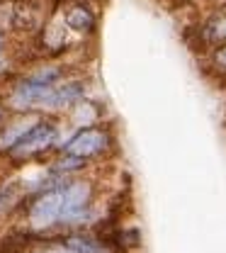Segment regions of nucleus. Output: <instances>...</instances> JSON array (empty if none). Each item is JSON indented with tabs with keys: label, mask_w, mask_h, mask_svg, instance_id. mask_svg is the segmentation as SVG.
Segmentation results:
<instances>
[{
	"label": "nucleus",
	"mask_w": 226,
	"mask_h": 253,
	"mask_svg": "<svg viewBox=\"0 0 226 253\" xmlns=\"http://www.w3.org/2000/svg\"><path fill=\"white\" fill-rule=\"evenodd\" d=\"M59 146H61V126H59V122L51 120V117H37L32 129L15 144V149L5 158L15 166H25L30 161H39L46 154L59 151Z\"/></svg>",
	"instance_id": "obj_1"
},
{
	"label": "nucleus",
	"mask_w": 226,
	"mask_h": 253,
	"mask_svg": "<svg viewBox=\"0 0 226 253\" xmlns=\"http://www.w3.org/2000/svg\"><path fill=\"white\" fill-rule=\"evenodd\" d=\"M61 207H64V188H51L25 195L17 210H22L27 217V231L37 236H49V231H56L59 226Z\"/></svg>",
	"instance_id": "obj_2"
},
{
	"label": "nucleus",
	"mask_w": 226,
	"mask_h": 253,
	"mask_svg": "<svg viewBox=\"0 0 226 253\" xmlns=\"http://www.w3.org/2000/svg\"><path fill=\"white\" fill-rule=\"evenodd\" d=\"M112 149H114V134L110 131V126H105V125L80 126V129H75L64 144L59 146V151L80 156V158H85V161L105 156Z\"/></svg>",
	"instance_id": "obj_3"
},
{
	"label": "nucleus",
	"mask_w": 226,
	"mask_h": 253,
	"mask_svg": "<svg viewBox=\"0 0 226 253\" xmlns=\"http://www.w3.org/2000/svg\"><path fill=\"white\" fill-rule=\"evenodd\" d=\"M85 97V83L83 81H68V83H59L54 85L49 95L44 97L39 112H61V110H71L73 105H78Z\"/></svg>",
	"instance_id": "obj_4"
},
{
	"label": "nucleus",
	"mask_w": 226,
	"mask_h": 253,
	"mask_svg": "<svg viewBox=\"0 0 226 253\" xmlns=\"http://www.w3.org/2000/svg\"><path fill=\"white\" fill-rule=\"evenodd\" d=\"M61 244L73 253H119V249L102 239L95 231H64L59 234Z\"/></svg>",
	"instance_id": "obj_5"
},
{
	"label": "nucleus",
	"mask_w": 226,
	"mask_h": 253,
	"mask_svg": "<svg viewBox=\"0 0 226 253\" xmlns=\"http://www.w3.org/2000/svg\"><path fill=\"white\" fill-rule=\"evenodd\" d=\"M64 22L68 30L80 32V34H90L95 32L97 17L93 12V7L85 2V0H73L64 7Z\"/></svg>",
	"instance_id": "obj_6"
},
{
	"label": "nucleus",
	"mask_w": 226,
	"mask_h": 253,
	"mask_svg": "<svg viewBox=\"0 0 226 253\" xmlns=\"http://www.w3.org/2000/svg\"><path fill=\"white\" fill-rule=\"evenodd\" d=\"M34 122H37V117L32 115H17V120H7L0 126V156H7L15 149V144L32 129Z\"/></svg>",
	"instance_id": "obj_7"
},
{
	"label": "nucleus",
	"mask_w": 226,
	"mask_h": 253,
	"mask_svg": "<svg viewBox=\"0 0 226 253\" xmlns=\"http://www.w3.org/2000/svg\"><path fill=\"white\" fill-rule=\"evenodd\" d=\"M88 166H90V161H85V158L80 156H73V154H64V151H56V156L51 161V166H49V170L51 173H56V175H61V178H75V175H80L83 170H88Z\"/></svg>",
	"instance_id": "obj_8"
},
{
	"label": "nucleus",
	"mask_w": 226,
	"mask_h": 253,
	"mask_svg": "<svg viewBox=\"0 0 226 253\" xmlns=\"http://www.w3.org/2000/svg\"><path fill=\"white\" fill-rule=\"evenodd\" d=\"M25 200V188L20 180H7L0 185V219L7 214H15L17 207Z\"/></svg>",
	"instance_id": "obj_9"
},
{
	"label": "nucleus",
	"mask_w": 226,
	"mask_h": 253,
	"mask_svg": "<svg viewBox=\"0 0 226 253\" xmlns=\"http://www.w3.org/2000/svg\"><path fill=\"white\" fill-rule=\"evenodd\" d=\"M112 244L119 249V253L124 251H134L141 246V231L136 226H127V229H117L112 234Z\"/></svg>",
	"instance_id": "obj_10"
},
{
	"label": "nucleus",
	"mask_w": 226,
	"mask_h": 253,
	"mask_svg": "<svg viewBox=\"0 0 226 253\" xmlns=\"http://www.w3.org/2000/svg\"><path fill=\"white\" fill-rule=\"evenodd\" d=\"M204 42H207V44H217V46L226 44V12L217 15V17H212V20L207 22Z\"/></svg>",
	"instance_id": "obj_11"
},
{
	"label": "nucleus",
	"mask_w": 226,
	"mask_h": 253,
	"mask_svg": "<svg viewBox=\"0 0 226 253\" xmlns=\"http://www.w3.org/2000/svg\"><path fill=\"white\" fill-rule=\"evenodd\" d=\"M30 78H34L41 85H59V81L64 78V68L61 66H41L34 73H30Z\"/></svg>",
	"instance_id": "obj_12"
},
{
	"label": "nucleus",
	"mask_w": 226,
	"mask_h": 253,
	"mask_svg": "<svg viewBox=\"0 0 226 253\" xmlns=\"http://www.w3.org/2000/svg\"><path fill=\"white\" fill-rule=\"evenodd\" d=\"M17 0H0V34H10L15 30Z\"/></svg>",
	"instance_id": "obj_13"
},
{
	"label": "nucleus",
	"mask_w": 226,
	"mask_h": 253,
	"mask_svg": "<svg viewBox=\"0 0 226 253\" xmlns=\"http://www.w3.org/2000/svg\"><path fill=\"white\" fill-rule=\"evenodd\" d=\"M41 44L46 49H59L66 44V32L61 27H44L41 30Z\"/></svg>",
	"instance_id": "obj_14"
},
{
	"label": "nucleus",
	"mask_w": 226,
	"mask_h": 253,
	"mask_svg": "<svg viewBox=\"0 0 226 253\" xmlns=\"http://www.w3.org/2000/svg\"><path fill=\"white\" fill-rule=\"evenodd\" d=\"M212 61H214V68H217L219 73H226V44H222V46L214 49Z\"/></svg>",
	"instance_id": "obj_15"
},
{
	"label": "nucleus",
	"mask_w": 226,
	"mask_h": 253,
	"mask_svg": "<svg viewBox=\"0 0 226 253\" xmlns=\"http://www.w3.org/2000/svg\"><path fill=\"white\" fill-rule=\"evenodd\" d=\"M10 115H12V112H10V110H7V105H5V102L0 100V126H2L5 122H7V120H10Z\"/></svg>",
	"instance_id": "obj_16"
},
{
	"label": "nucleus",
	"mask_w": 226,
	"mask_h": 253,
	"mask_svg": "<svg viewBox=\"0 0 226 253\" xmlns=\"http://www.w3.org/2000/svg\"><path fill=\"white\" fill-rule=\"evenodd\" d=\"M0 54H2V34H0Z\"/></svg>",
	"instance_id": "obj_17"
}]
</instances>
